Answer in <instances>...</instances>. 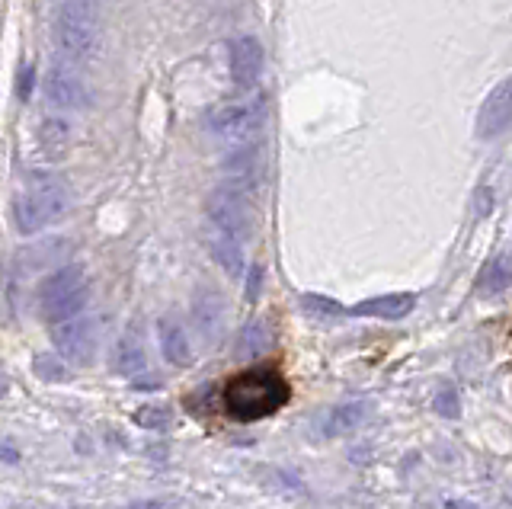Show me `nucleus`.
<instances>
[{
	"mask_svg": "<svg viewBox=\"0 0 512 509\" xmlns=\"http://www.w3.org/2000/svg\"><path fill=\"white\" fill-rule=\"evenodd\" d=\"M205 209H208V221H212L215 231H224V234H231V237H237V241L247 244L250 228H253L247 193H240V189H234V186H221L218 193L208 199Z\"/></svg>",
	"mask_w": 512,
	"mask_h": 509,
	"instance_id": "obj_6",
	"label": "nucleus"
},
{
	"mask_svg": "<svg viewBox=\"0 0 512 509\" xmlns=\"http://www.w3.org/2000/svg\"><path fill=\"white\" fill-rule=\"evenodd\" d=\"M416 308V295L413 292H391V295H378V298H365L359 301L349 314L356 317H378V321H404V317Z\"/></svg>",
	"mask_w": 512,
	"mask_h": 509,
	"instance_id": "obj_11",
	"label": "nucleus"
},
{
	"mask_svg": "<svg viewBox=\"0 0 512 509\" xmlns=\"http://www.w3.org/2000/svg\"><path fill=\"white\" fill-rule=\"evenodd\" d=\"M39 301H42V314L52 324L68 321V317H77L90 301V282L84 276V269L64 266V269H58V273H52L42 285Z\"/></svg>",
	"mask_w": 512,
	"mask_h": 509,
	"instance_id": "obj_3",
	"label": "nucleus"
},
{
	"mask_svg": "<svg viewBox=\"0 0 512 509\" xmlns=\"http://www.w3.org/2000/svg\"><path fill=\"white\" fill-rule=\"evenodd\" d=\"M52 343L58 349L61 359H68L74 365H87L96 353V330L84 317H68L52 327Z\"/></svg>",
	"mask_w": 512,
	"mask_h": 509,
	"instance_id": "obj_7",
	"label": "nucleus"
},
{
	"mask_svg": "<svg viewBox=\"0 0 512 509\" xmlns=\"http://www.w3.org/2000/svg\"><path fill=\"white\" fill-rule=\"evenodd\" d=\"M61 10L71 13H87V17H96V0H58Z\"/></svg>",
	"mask_w": 512,
	"mask_h": 509,
	"instance_id": "obj_24",
	"label": "nucleus"
},
{
	"mask_svg": "<svg viewBox=\"0 0 512 509\" xmlns=\"http://www.w3.org/2000/svg\"><path fill=\"white\" fill-rule=\"evenodd\" d=\"M512 285V260L509 257H493L477 276V292L484 298L503 295Z\"/></svg>",
	"mask_w": 512,
	"mask_h": 509,
	"instance_id": "obj_17",
	"label": "nucleus"
},
{
	"mask_svg": "<svg viewBox=\"0 0 512 509\" xmlns=\"http://www.w3.org/2000/svg\"><path fill=\"white\" fill-rule=\"evenodd\" d=\"M7 391V375H4V369H0V394Z\"/></svg>",
	"mask_w": 512,
	"mask_h": 509,
	"instance_id": "obj_25",
	"label": "nucleus"
},
{
	"mask_svg": "<svg viewBox=\"0 0 512 509\" xmlns=\"http://www.w3.org/2000/svg\"><path fill=\"white\" fill-rule=\"evenodd\" d=\"M512 122V74L496 84L477 113V138H496Z\"/></svg>",
	"mask_w": 512,
	"mask_h": 509,
	"instance_id": "obj_9",
	"label": "nucleus"
},
{
	"mask_svg": "<svg viewBox=\"0 0 512 509\" xmlns=\"http://www.w3.org/2000/svg\"><path fill=\"white\" fill-rule=\"evenodd\" d=\"M112 365H116V372L125 375V378H135L138 372L148 369V353H144V343L138 337V330H128L125 337L116 343Z\"/></svg>",
	"mask_w": 512,
	"mask_h": 509,
	"instance_id": "obj_14",
	"label": "nucleus"
},
{
	"mask_svg": "<svg viewBox=\"0 0 512 509\" xmlns=\"http://www.w3.org/2000/svg\"><path fill=\"white\" fill-rule=\"evenodd\" d=\"M208 247H212V257L218 260V266H221L228 276H240V273H244V241H237V237H231V234H224V231H215V228H212V237H208Z\"/></svg>",
	"mask_w": 512,
	"mask_h": 509,
	"instance_id": "obj_16",
	"label": "nucleus"
},
{
	"mask_svg": "<svg viewBox=\"0 0 512 509\" xmlns=\"http://www.w3.org/2000/svg\"><path fill=\"white\" fill-rule=\"evenodd\" d=\"M135 423L141 429H154V433H164V429H170L173 423V413L167 404H144L135 410Z\"/></svg>",
	"mask_w": 512,
	"mask_h": 509,
	"instance_id": "obj_20",
	"label": "nucleus"
},
{
	"mask_svg": "<svg viewBox=\"0 0 512 509\" xmlns=\"http://www.w3.org/2000/svg\"><path fill=\"white\" fill-rule=\"evenodd\" d=\"M436 413L445 420H455L461 413V397H458V391L452 385H442L436 391Z\"/></svg>",
	"mask_w": 512,
	"mask_h": 509,
	"instance_id": "obj_21",
	"label": "nucleus"
},
{
	"mask_svg": "<svg viewBox=\"0 0 512 509\" xmlns=\"http://www.w3.org/2000/svg\"><path fill=\"white\" fill-rule=\"evenodd\" d=\"M157 337H160V353L170 365H186L192 362V343L186 337V327L180 321H173V317H160L157 321Z\"/></svg>",
	"mask_w": 512,
	"mask_h": 509,
	"instance_id": "obj_12",
	"label": "nucleus"
},
{
	"mask_svg": "<svg viewBox=\"0 0 512 509\" xmlns=\"http://www.w3.org/2000/svg\"><path fill=\"white\" fill-rule=\"evenodd\" d=\"M36 145H39V154L45 157V161H61L71 148V125L64 119H45L39 125Z\"/></svg>",
	"mask_w": 512,
	"mask_h": 509,
	"instance_id": "obj_15",
	"label": "nucleus"
},
{
	"mask_svg": "<svg viewBox=\"0 0 512 509\" xmlns=\"http://www.w3.org/2000/svg\"><path fill=\"white\" fill-rule=\"evenodd\" d=\"M36 375L45 378V381H58V378H64V369H61V362L55 356H39L36 359Z\"/></svg>",
	"mask_w": 512,
	"mask_h": 509,
	"instance_id": "obj_23",
	"label": "nucleus"
},
{
	"mask_svg": "<svg viewBox=\"0 0 512 509\" xmlns=\"http://www.w3.org/2000/svg\"><path fill=\"white\" fill-rule=\"evenodd\" d=\"M263 65H266V55L256 36H237L231 42V81L240 90H253L260 84Z\"/></svg>",
	"mask_w": 512,
	"mask_h": 509,
	"instance_id": "obj_8",
	"label": "nucleus"
},
{
	"mask_svg": "<svg viewBox=\"0 0 512 509\" xmlns=\"http://www.w3.org/2000/svg\"><path fill=\"white\" fill-rule=\"evenodd\" d=\"M368 417V404L365 401H352V404H343V407H336L327 423H324V433L327 436H346L352 433L356 426H362Z\"/></svg>",
	"mask_w": 512,
	"mask_h": 509,
	"instance_id": "obj_18",
	"label": "nucleus"
},
{
	"mask_svg": "<svg viewBox=\"0 0 512 509\" xmlns=\"http://www.w3.org/2000/svg\"><path fill=\"white\" fill-rule=\"evenodd\" d=\"M288 397V381L276 369H247L221 388V410L237 423H256L279 413Z\"/></svg>",
	"mask_w": 512,
	"mask_h": 509,
	"instance_id": "obj_1",
	"label": "nucleus"
},
{
	"mask_svg": "<svg viewBox=\"0 0 512 509\" xmlns=\"http://www.w3.org/2000/svg\"><path fill=\"white\" fill-rule=\"evenodd\" d=\"M52 39H55L58 55L68 61V65H90L96 49H100V39H96V17L58 7Z\"/></svg>",
	"mask_w": 512,
	"mask_h": 509,
	"instance_id": "obj_4",
	"label": "nucleus"
},
{
	"mask_svg": "<svg viewBox=\"0 0 512 509\" xmlns=\"http://www.w3.org/2000/svg\"><path fill=\"white\" fill-rule=\"evenodd\" d=\"M71 212V189L64 180H36L16 199V228L20 234H39Z\"/></svg>",
	"mask_w": 512,
	"mask_h": 509,
	"instance_id": "obj_2",
	"label": "nucleus"
},
{
	"mask_svg": "<svg viewBox=\"0 0 512 509\" xmlns=\"http://www.w3.org/2000/svg\"><path fill=\"white\" fill-rule=\"evenodd\" d=\"M266 122V103L263 100H240V103H221L208 113V129L221 141L231 145H250L256 132Z\"/></svg>",
	"mask_w": 512,
	"mask_h": 509,
	"instance_id": "obj_5",
	"label": "nucleus"
},
{
	"mask_svg": "<svg viewBox=\"0 0 512 509\" xmlns=\"http://www.w3.org/2000/svg\"><path fill=\"white\" fill-rule=\"evenodd\" d=\"M45 97L52 100L61 109H80L87 106V90L84 81L71 71V65H55L52 71L45 74Z\"/></svg>",
	"mask_w": 512,
	"mask_h": 509,
	"instance_id": "obj_10",
	"label": "nucleus"
},
{
	"mask_svg": "<svg viewBox=\"0 0 512 509\" xmlns=\"http://www.w3.org/2000/svg\"><path fill=\"white\" fill-rule=\"evenodd\" d=\"M301 305H304V311L320 314V317H340V314H346V308L340 305V301H330V298H320V295H301Z\"/></svg>",
	"mask_w": 512,
	"mask_h": 509,
	"instance_id": "obj_22",
	"label": "nucleus"
},
{
	"mask_svg": "<svg viewBox=\"0 0 512 509\" xmlns=\"http://www.w3.org/2000/svg\"><path fill=\"white\" fill-rule=\"evenodd\" d=\"M272 346V333L266 321H250L237 340V359H260Z\"/></svg>",
	"mask_w": 512,
	"mask_h": 509,
	"instance_id": "obj_19",
	"label": "nucleus"
},
{
	"mask_svg": "<svg viewBox=\"0 0 512 509\" xmlns=\"http://www.w3.org/2000/svg\"><path fill=\"white\" fill-rule=\"evenodd\" d=\"M192 324H196L199 337L205 343H215L221 337V327H224V305L215 292H202L192 305Z\"/></svg>",
	"mask_w": 512,
	"mask_h": 509,
	"instance_id": "obj_13",
	"label": "nucleus"
}]
</instances>
